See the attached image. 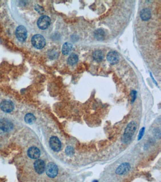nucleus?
<instances>
[{"label": "nucleus", "mask_w": 161, "mask_h": 182, "mask_svg": "<svg viewBox=\"0 0 161 182\" xmlns=\"http://www.w3.org/2000/svg\"><path fill=\"white\" fill-rule=\"evenodd\" d=\"M94 35L98 40H103L105 38V32L102 29H98L95 31Z\"/></svg>", "instance_id": "nucleus-15"}, {"label": "nucleus", "mask_w": 161, "mask_h": 182, "mask_svg": "<svg viewBox=\"0 0 161 182\" xmlns=\"http://www.w3.org/2000/svg\"><path fill=\"white\" fill-rule=\"evenodd\" d=\"M73 49V46L71 44L66 42L64 44L62 48V52L63 54L68 55L71 52Z\"/></svg>", "instance_id": "nucleus-14"}, {"label": "nucleus", "mask_w": 161, "mask_h": 182, "mask_svg": "<svg viewBox=\"0 0 161 182\" xmlns=\"http://www.w3.org/2000/svg\"><path fill=\"white\" fill-rule=\"evenodd\" d=\"M34 168L37 173L42 174L45 171V162L42 160L38 159L34 163Z\"/></svg>", "instance_id": "nucleus-11"}, {"label": "nucleus", "mask_w": 161, "mask_h": 182, "mask_svg": "<svg viewBox=\"0 0 161 182\" xmlns=\"http://www.w3.org/2000/svg\"><path fill=\"white\" fill-rule=\"evenodd\" d=\"M130 165L129 163H123L120 164L115 170L116 174L118 175H124L130 170Z\"/></svg>", "instance_id": "nucleus-7"}, {"label": "nucleus", "mask_w": 161, "mask_h": 182, "mask_svg": "<svg viewBox=\"0 0 161 182\" xmlns=\"http://www.w3.org/2000/svg\"><path fill=\"white\" fill-rule=\"evenodd\" d=\"M93 182H98V181H96V180H95V181H94Z\"/></svg>", "instance_id": "nucleus-24"}, {"label": "nucleus", "mask_w": 161, "mask_h": 182, "mask_svg": "<svg viewBox=\"0 0 161 182\" xmlns=\"http://www.w3.org/2000/svg\"><path fill=\"white\" fill-rule=\"evenodd\" d=\"M137 91H135V90H133L131 91V93H130V95L131 96V102L133 103L135 101L136 97H137Z\"/></svg>", "instance_id": "nucleus-21"}, {"label": "nucleus", "mask_w": 161, "mask_h": 182, "mask_svg": "<svg viewBox=\"0 0 161 182\" xmlns=\"http://www.w3.org/2000/svg\"><path fill=\"white\" fill-rule=\"evenodd\" d=\"M65 152L67 155L72 156L74 154V150L71 146H68L65 149Z\"/></svg>", "instance_id": "nucleus-20"}, {"label": "nucleus", "mask_w": 161, "mask_h": 182, "mask_svg": "<svg viewBox=\"0 0 161 182\" xmlns=\"http://www.w3.org/2000/svg\"><path fill=\"white\" fill-rule=\"evenodd\" d=\"M51 19L47 16L40 17L37 22V25L41 30H45L49 27L51 24Z\"/></svg>", "instance_id": "nucleus-4"}, {"label": "nucleus", "mask_w": 161, "mask_h": 182, "mask_svg": "<svg viewBox=\"0 0 161 182\" xmlns=\"http://www.w3.org/2000/svg\"><path fill=\"white\" fill-rule=\"evenodd\" d=\"M58 173V168L53 163H50L47 164L46 168V175L51 178L56 177Z\"/></svg>", "instance_id": "nucleus-5"}, {"label": "nucleus", "mask_w": 161, "mask_h": 182, "mask_svg": "<svg viewBox=\"0 0 161 182\" xmlns=\"http://www.w3.org/2000/svg\"><path fill=\"white\" fill-rule=\"evenodd\" d=\"M34 9H35L37 12H39L40 13H43L44 11V10L42 8V7H41L40 6L37 4H36L35 6H34Z\"/></svg>", "instance_id": "nucleus-23"}, {"label": "nucleus", "mask_w": 161, "mask_h": 182, "mask_svg": "<svg viewBox=\"0 0 161 182\" xmlns=\"http://www.w3.org/2000/svg\"><path fill=\"white\" fill-rule=\"evenodd\" d=\"M25 121L27 123H33L35 121V117L33 114L28 113L25 116Z\"/></svg>", "instance_id": "nucleus-18"}, {"label": "nucleus", "mask_w": 161, "mask_h": 182, "mask_svg": "<svg viewBox=\"0 0 161 182\" xmlns=\"http://www.w3.org/2000/svg\"><path fill=\"white\" fill-rule=\"evenodd\" d=\"M137 128V124L135 121H131L128 124L122 137V142L125 144H128L131 142V139L136 131Z\"/></svg>", "instance_id": "nucleus-1"}, {"label": "nucleus", "mask_w": 161, "mask_h": 182, "mask_svg": "<svg viewBox=\"0 0 161 182\" xmlns=\"http://www.w3.org/2000/svg\"><path fill=\"white\" fill-rule=\"evenodd\" d=\"M153 135L156 139H160L161 138V129L160 128H156L153 131Z\"/></svg>", "instance_id": "nucleus-19"}, {"label": "nucleus", "mask_w": 161, "mask_h": 182, "mask_svg": "<svg viewBox=\"0 0 161 182\" xmlns=\"http://www.w3.org/2000/svg\"><path fill=\"white\" fill-rule=\"evenodd\" d=\"M93 57L95 61L99 62L103 60L104 58V55L102 52L101 51H96L94 52L93 54Z\"/></svg>", "instance_id": "nucleus-16"}, {"label": "nucleus", "mask_w": 161, "mask_h": 182, "mask_svg": "<svg viewBox=\"0 0 161 182\" xmlns=\"http://www.w3.org/2000/svg\"><path fill=\"white\" fill-rule=\"evenodd\" d=\"M50 146L51 149L55 152L60 151L61 148V144L59 139L56 137L53 136L50 139Z\"/></svg>", "instance_id": "nucleus-6"}, {"label": "nucleus", "mask_w": 161, "mask_h": 182, "mask_svg": "<svg viewBox=\"0 0 161 182\" xmlns=\"http://www.w3.org/2000/svg\"><path fill=\"white\" fill-rule=\"evenodd\" d=\"M145 127H143L141 128V129L140 130V133L138 135V140H140L142 139L144 133H145Z\"/></svg>", "instance_id": "nucleus-22"}, {"label": "nucleus", "mask_w": 161, "mask_h": 182, "mask_svg": "<svg viewBox=\"0 0 161 182\" xmlns=\"http://www.w3.org/2000/svg\"><path fill=\"white\" fill-rule=\"evenodd\" d=\"M15 35L18 40L20 42H24L27 38V30L24 26L20 25L17 28Z\"/></svg>", "instance_id": "nucleus-3"}, {"label": "nucleus", "mask_w": 161, "mask_h": 182, "mask_svg": "<svg viewBox=\"0 0 161 182\" xmlns=\"http://www.w3.org/2000/svg\"><path fill=\"white\" fill-rule=\"evenodd\" d=\"M79 60V57L77 55L72 54L68 59V63L69 65H73L77 63Z\"/></svg>", "instance_id": "nucleus-17"}, {"label": "nucleus", "mask_w": 161, "mask_h": 182, "mask_svg": "<svg viewBox=\"0 0 161 182\" xmlns=\"http://www.w3.org/2000/svg\"><path fill=\"white\" fill-rule=\"evenodd\" d=\"M31 43L33 46L37 49H42L46 45V40L41 35L36 34L32 38Z\"/></svg>", "instance_id": "nucleus-2"}, {"label": "nucleus", "mask_w": 161, "mask_h": 182, "mask_svg": "<svg viewBox=\"0 0 161 182\" xmlns=\"http://www.w3.org/2000/svg\"><path fill=\"white\" fill-rule=\"evenodd\" d=\"M0 107L1 110L5 113H10L13 110V103L9 100H4L2 101L0 104Z\"/></svg>", "instance_id": "nucleus-9"}, {"label": "nucleus", "mask_w": 161, "mask_h": 182, "mask_svg": "<svg viewBox=\"0 0 161 182\" xmlns=\"http://www.w3.org/2000/svg\"><path fill=\"white\" fill-rule=\"evenodd\" d=\"M27 155L29 158L32 159H37L40 156V151L36 147H31L27 151Z\"/></svg>", "instance_id": "nucleus-12"}, {"label": "nucleus", "mask_w": 161, "mask_h": 182, "mask_svg": "<svg viewBox=\"0 0 161 182\" xmlns=\"http://www.w3.org/2000/svg\"><path fill=\"white\" fill-rule=\"evenodd\" d=\"M13 125L12 122L6 119H1L0 120V129L5 132H9L12 130Z\"/></svg>", "instance_id": "nucleus-8"}, {"label": "nucleus", "mask_w": 161, "mask_h": 182, "mask_svg": "<svg viewBox=\"0 0 161 182\" xmlns=\"http://www.w3.org/2000/svg\"><path fill=\"white\" fill-rule=\"evenodd\" d=\"M107 59L111 64L115 65L119 61V56L116 52L111 51L107 54Z\"/></svg>", "instance_id": "nucleus-10"}, {"label": "nucleus", "mask_w": 161, "mask_h": 182, "mask_svg": "<svg viewBox=\"0 0 161 182\" xmlns=\"http://www.w3.org/2000/svg\"><path fill=\"white\" fill-rule=\"evenodd\" d=\"M151 12L148 9H144L142 10L140 13V16L141 19L144 21H148L151 17Z\"/></svg>", "instance_id": "nucleus-13"}]
</instances>
